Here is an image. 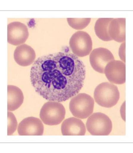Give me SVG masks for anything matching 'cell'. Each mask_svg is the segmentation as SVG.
<instances>
[{
    "instance_id": "cell-6",
    "label": "cell",
    "mask_w": 133,
    "mask_h": 153,
    "mask_svg": "<svg viewBox=\"0 0 133 153\" xmlns=\"http://www.w3.org/2000/svg\"><path fill=\"white\" fill-rule=\"evenodd\" d=\"M69 45L73 54L81 57L88 56L93 49L91 37L83 31H77L72 36Z\"/></svg>"
},
{
    "instance_id": "cell-12",
    "label": "cell",
    "mask_w": 133,
    "mask_h": 153,
    "mask_svg": "<svg viewBox=\"0 0 133 153\" xmlns=\"http://www.w3.org/2000/svg\"><path fill=\"white\" fill-rule=\"evenodd\" d=\"M61 132L64 136H84L86 133V127L81 120L71 117L62 123Z\"/></svg>"
},
{
    "instance_id": "cell-17",
    "label": "cell",
    "mask_w": 133,
    "mask_h": 153,
    "mask_svg": "<svg viewBox=\"0 0 133 153\" xmlns=\"http://www.w3.org/2000/svg\"><path fill=\"white\" fill-rule=\"evenodd\" d=\"M7 135L10 136L15 131L18 126V123L15 117L12 112H8Z\"/></svg>"
},
{
    "instance_id": "cell-19",
    "label": "cell",
    "mask_w": 133,
    "mask_h": 153,
    "mask_svg": "<svg viewBox=\"0 0 133 153\" xmlns=\"http://www.w3.org/2000/svg\"><path fill=\"white\" fill-rule=\"evenodd\" d=\"M120 114L122 119L126 122V102L122 105L120 108Z\"/></svg>"
},
{
    "instance_id": "cell-11",
    "label": "cell",
    "mask_w": 133,
    "mask_h": 153,
    "mask_svg": "<svg viewBox=\"0 0 133 153\" xmlns=\"http://www.w3.org/2000/svg\"><path fill=\"white\" fill-rule=\"evenodd\" d=\"M36 57L34 49L26 44L17 47L14 53V58L16 63L22 67L32 64Z\"/></svg>"
},
{
    "instance_id": "cell-1",
    "label": "cell",
    "mask_w": 133,
    "mask_h": 153,
    "mask_svg": "<svg viewBox=\"0 0 133 153\" xmlns=\"http://www.w3.org/2000/svg\"><path fill=\"white\" fill-rule=\"evenodd\" d=\"M85 66L72 53L60 52L41 56L31 67L30 78L35 91L46 100L61 102L83 88Z\"/></svg>"
},
{
    "instance_id": "cell-16",
    "label": "cell",
    "mask_w": 133,
    "mask_h": 153,
    "mask_svg": "<svg viewBox=\"0 0 133 153\" xmlns=\"http://www.w3.org/2000/svg\"><path fill=\"white\" fill-rule=\"evenodd\" d=\"M91 19L90 18L84 19H67L68 23L69 25L76 30H83L90 23Z\"/></svg>"
},
{
    "instance_id": "cell-7",
    "label": "cell",
    "mask_w": 133,
    "mask_h": 153,
    "mask_svg": "<svg viewBox=\"0 0 133 153\" xmlns=\"http://www.w3.org/2000/svg\"><path fill=\"white\" fill-rule=\"evenodd\" d=\"M90 65L93 69L101 74H104L105 67L111 61L115 60L114 56L109 50L100 48L94 49L90 55Z\"/></svg>"
},
{
    "instance_id": "cell-15",
    "label": "cell",
    "mask_w": 133,
    "mask_h": 153,
    "mask_svg": "<svg viewBox=\"0 0 133 153\" xmlns=\"http://www.w3.org/2000/svg\"><path fill=\"white\" fill-rule=\"evenodd\" d=\"M112 18H101L98 19L95 23V31L96 34L101 40L109 41L112 40L109 34V26L113 20Z\"/></svg>"
},
{
    "instance_id": "cell-14",
    "label": "cell",
    "mask_w": 133,
    "mask_h": 153,
    "mask_svg": "<svg viewBox=\"0 0 133 153\" xmlns=\"http://www.w3.org/2000/svg\"><path fill=\"white\" fill-rule=\"evenodd\" d=\"M24 95L22 91L13 85L8 86V110L15 111L18 109L24 101Z\"/></svg>"
},
{
    "instance_id": "cell-18",
    "label": "cell",
    "mask_w": 133,
    "mask_h": 153,
    "mask_svg": "<svg viewBox=\"0 0 133 153\" xmlns=\"http://www.w3.org/2000/svg\"><path fill=\"white\" fill-rule=\"evenodd\" d=\"M126 42H123L121 45L119 51V56L122 61L126 62Z\"/></svg>"
},
{
    "instance_id": "cell-8",
    "label": "cell",
    "mask_w": 133,
    "mask_h": 153,
    "mask_svg": "<svg viewBox=\"0 0 133 153\" xmlns=\"http://www.w3.org/2000/svg\"><path fill=\"white\" fill-rule=\"evenodd\" d=\"M104 74L112 84L122 85L126 82V64L121 60H114L107 64Z\"/></svg>"
},
{
    "instance_id": "cell-13",
    "label": "cell",
    "mask_w": 133,
    "mask_h": 153,
    "mask_svg": "<svg viewBox=\"0 0 133 153\" xmlns=\"http://www.w3.org/2000/svg\"><path fill=\"white\" fill-rule=\"evenodd\" d=\"M109 34L112 40L118 42L126 41V19H113L109 26Z\"/></svg>"
},
{
    "instance_id": "cell-2",
    "label": "cell",
    "mask_w": 133,
    "mask_h": 153,
    "mask_svg": "<svg viewBox=\"0 0 133 153\" xmlns=\"http://www.w3.org/2000/svg\"><path fill=\"white\" fill-rule=\"evenodd\" d=\"M94 96L96 102L101 107L111 108L116 105L120 98L118 87L112 83L103 82L96 88Z\"/></svg>"
},
{
    "instance_id": "cell-10",
    "label": "cell",
    "mask_w": 133,
    "mask_h": 153,
    "mask_svg": "<svg viewBox=\"0 0 133 153\" xmlns=\"http://www.w3.org/2000/svg\"><path fill=\"white\" fill-rule=\"evenodd\" d=\"M18 132L20 136H42L43 134V124L38 118L27 117L19 123Z\"/></svg>"
},
{
    "instance_id": "cell-3",
    "label": "cell",
    "mask_w": 133,
    "mask_h": 153,
    "mask_svg": "<svg viewBox=\"0 0 133 153\" xmlns=\"http://www.w3.org/2000/svg\"><path fill=\"white\" fill-rule=\"evenodd\" d=\"M94 105V100L91 96L86 93H79L71 99L69 108L74 116L85 119L93 114Z\"/></svg>"
},
{
    "instance_id": "cell-9",
    "label": "cell",
    "mask_w": 133,
    "mask_h": 153,
    "mask_svg": "<svg viewBox=\"0 0 133 153\" xmlns=\"http://www.w3.org/2000/svg\"><path fill=\"white\" fill-rule=\"evenodd\" d=\"M7 41L14 45H20L25 43L29 36L28 28L24 23L13 22L7 26Z\"/></svg>"
},
{
    "instance_id": "cell-4",
    "label": "cell",
    "mask_w": 133,
    "mask_h": 153,
    "mask_svg": "<svg viewBox=\"0 0 133 153\" xmlns=\"http://www.w3.org/2000/svg\"><path fill=\"white\" fill-rule=\"evenodd\" d=\"M65 115V110L62 104L59 102L50 101L43 105L40 117L45 125L54 126L61 123Z\"/></svg>"
},
{
    "instance_id": "cell-5",
    "label": "cell",
    "mask_w": 133,
    "mask_h": 153,
    "mask_svg": "<svg viewBox=\"0 0 133 153\" xmlns=\"http://www.w3.org/2000/svg\"><path fill=\"white\" fill-rule=\"evenodd\" d=\"M86 126L93 136H108L112 132L113 125L109 117L103 113L97 112L89 117Z\"/></svg>"
}]
</instances>
